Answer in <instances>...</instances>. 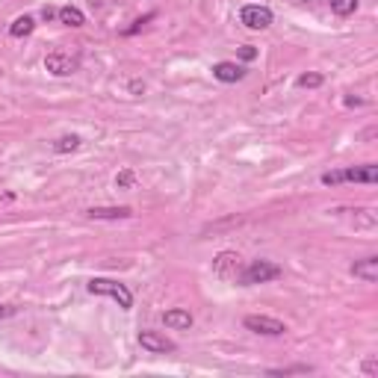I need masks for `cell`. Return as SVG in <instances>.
<instances>
[{"instance_id": "20", "label": "cell", "mask_w": 378, "mask_h": 378, "mask_svg": "<svg viewBox=\"0 0 378 378\" xmlns=\"http://www.w3.org/2000/svg\"><path fill=\"white\" fill-rule=\"evenodd\" d=\"M254 57H258V48H251V44H242V48H240V60L251 62Z\"/></svg>"}, {"instance_id": "8", "label": "cell", "mask_w": 378, "mask_h": 378, "mask_svg": "<svg viewBox=\"0 0 378 378\" xmlns=\"http://www.w3.org/2000/svg\"><path fill=\"white\" fill-rule=\"evenodd\" d=\"M139 346L151 352V354H165V352H174V340L163 337L160 331H139Z\"/></svg>"}, {"instance_id": "18", "label": "cell", "mask_w": 378, "mask_h": 378, "mask_svg": "<svg viewBox=\"0 0 378 378\" xmlns=\"http://www.w3.org/2000/svg\"><path fill=\"white\" fill-rule=\"evenodd\" d=\"M116 186H118V189H133V186H136V174H133L130 169L118 172V174H116Z\"/></svg>"}, {"instance_id": "22", "label": "cell", "mask_w": 378, "mask_h": 378, "mask_svg": "<svg viewBox=\"0 0 378 378\" xmlns=\"http://www.w3.org/2000/svg\"><path fill=\"white\" fill-rule=\"evenodd\" d=\"M57 12H60V9H53V6H44V9H42V21H53V18H57Z\"/></svg>"}, {"instance_id": "6", "label": "cell", "mask_w": 378, "mask_h": 378, "mask_svg": "<svg viewBox=\"0 0 378 378\" xmlns=\"http://www.w3.org/2000/svg\"><path fill=\"white\" fill-rule=\"evenodd\" d=\"M242 325L254 334H263V337H281L287 334V325L281 319H272V316H246L242 319Z\"/></svg>"}, {"instance_id": "23", "label": "cell", "mask_w": 378, "mask_h": 378, "mask_svg": "<svg viewBox=\"0 0 378 378\" xmlns=\"http://www.w3.org/2000/svg\"><path fill=\"white\" fill-rule=\"evenodd\" d=\"M363 372H366V375H372V372H375V358H370V361L363 363Z\"/></svg>"}, {"instance_id": "1", "label": "cell", "mask_w": 378, "mask_h": 378, "mask_svg": "<svg viewBox=\"0 0 378 378\" xmlns=\"http://www.w3.org/2000/svg\"><path fill=\"white\" fill-rule=\"evenodd\" d=\"M322 186H340V183H366L372 186L378 181V165L375 163H366V165H346V169H334V172H325L319 177Z\"/></svg>"}, {"instance_id": "15", "label": "cell", "mask_w": 378, "mask_h": 378, "mask_svg": "<svg viewBox=\"0 0 378 378\" xmlns=\"http://www.w3.org/2000/svg\"><path fill=\"white\" fill-rule=\"evenodd\" d=\"M51 148L57 151V154H69V151H77V148H80V136H77V133H69V136H60V139L53 142Z\"/></svg>"}, {"instance_id": "7", "label": "cell", "mask_w": 378, "mask_h": 378, "mask_svg": "<svg viewBox=\"0 0 378 378\" xmlns=\"http://www.w3.org/2000/svg\"><path fill=\"white\" fill-rule=\"evenodd\" d=\"M213 275L222 281H231V278L240 275V254L237 251H219L213 260Z\"/></svg>"}, {"instance_id": "25", "label": "cell", "mask_w": 378, "mask_h": 378, "mask_svg": "<svg viewBox=\"0 0 378 378\" xmlns=\"http://www.w3.org/2000/svg\"><path fill=\"white\" fill-rule=\"evenodd\" d=\"M130 92H136V95L145 92V83H130Z\"/></svg>"}, {"instance_id": "9", "label": "cell", "mask_w": 378, "mask_h": 378, "mask_svg": "<svg viewBox=\"0 0 378 378\" xmlns=\"http://www.w3.org/2000/svg\"><path fill=\"white\" fill-rule=\"evenodd\" d=\"M86 216L95 222H118V219H130L133 210L130 207H89Z\"/></svg>"}, {"instance_id": "17", "label": "cell", "mask_w": 378, "mask_h": 378, "mask_svg": "<svg viewBox=\"0 0 378 378\" xmlns=\"http://www.w3.org/2000/svg\"><path fill=\"white\" fill-rule=\"evenodd\" d=\"M322 83H325V77H322V74H302V77L296 80L298 89H319Z\"/></svg>"}, {"instance_id": "13", "label": "cell", "mask_w": 378, "mask_h": 378, "mask_svg": "<svg viewBox=\"0 0 378 378\" xmlns=\"http://www.w3.org/2000/svg\"><path fill=\"white\" fill-rule=\"evenodd\" d=\"M33 30H36V18H33V15H18L12 24H9V36H12V39H24V36H30Z\"/></svg>"}, {"instance_id": "16", "label": "cell", "mask_w": 378, "mask_h": 378, "mask_svg": "<svg viewBox=\"0 0 378 378\" xmlns=\"http://www.w3.org/2000/svg\"><path fill=\"white\" fill-rule=\"evenodd\" d=\"M328 3H331V12L340 18L354 15V9H358V0H328Z\"/></svg>"}, {"instance_id": "3", "label": "cell", "mask_w": 378, "mask_h": 378, "mask_svg": "<svg viewBox=\"0 0 378 378\" xmlns=\"http://www.w3.org/2000/svg\"><path fill=\"white\" fill-rule=\"evenodd\" d=\"M240 284L242 287H254V284H269L275 281V278H281V266L272 263V260H251L246 269H242L240 275Z\"/></svg>"}, {"instance_id": "2", "label": "cell", "mask_w": 378, "mask_h": 378, "mask_svg": "<svg viewBox=\"0 0 378 378\" xmlns=\"http://www.w3.org/2000/svg\"><path fill=\"white\" fill-rule=\"evenodd\" d=\"M86 290L92 296H109L113 302H118L121 310H130L133 307V293L127 290L125 284L113 281V278H92V281L86 284Z\"/></svg>"}, {"instance_id": "5", "label": "cell", "mask_w": 378, "mask_h": 378, "mask_svg": "<svg viewBox=\"0 0 378 378\" xmlns=\"http://www.w3.org/2000/svg\"><path fill=\"white\" fill-rule=\"evenodd\" d=\"M240 21L249 30H266V27L272 24V9L269 6H260V3H249V6L240 9Z\"/></svg>"}, {"instance_id": "4", "label": "cell", "mask_w": 378, "mask_h": 378, "mask_svg": "<svg viewBox=\"0 0 378 378\" xmlns=\"http://www.w3.org/2000/svg\"><path fill=\"white\" fill-rule=\"evenodd\" d=\"M44 69H48L53 77H69L80 69V57H71V53H62V51H53L44 57Z\"/></svg>"}, {"instance_id": "21", "label": "cell", "mask_w": 378, "mask_h": 378, "mask_svg": "<svg viewBox=\"0 0 378 378\" xmlns=\"http://www.w3.org/2000/svg\"><path fill=\"white\" fill-rule=\"evenodd\" d=\"M15 314H18L15 305H0V319H9V316H15Z\"/></svg>"}, {"instance_id": "10", "label": "cell", "mask_w": 378, "mask_h": 378, "mask_svg": "<svg viewBox=\"0 0 378 378\" xmlns=\"http://www.w3.org/2000/svg\"><path fill=\"white\" fill-rule=\"evenodd\" d=\"M352 275L361 278V281H366V284H375L378 281V258H375V254H370V258H363V260H354L352 263Z\"/></svg>"}, {"instance_id": "24", "label": "cell", "mask_w": 378, "mask_h": 378, "mask_svg": "<svg viewBox=\"0 0 378 378\" xmlns=\"http://www.w3.org/2000/svg\"><path fill=\"white\" fill-rule=\"evenodd\" d=\"M343 104H346V107H361L363 101H361V98H346V101H343Z\"/></svg>"}, {"instance_id": "11", "label": "cell", "mask_w": 378, "mask_h": 378, "mask_svg": "<svg viewBox=\"0 0 378 378\" xmlns=\"http://www.w3.org/2000/svg\"><path fill=\"white\" fill-rule=\"evenodd\" d=\"M163 322H165V328H174V331H189L192 328V314L183 307H172V310H165L163 314Z\"/></svg>"}, {"instance_id": "12", "label": "cell", "mask_w": 378, "mask_h": 378, "mask_svg": "<svg viewBox=\"0 0 378 378\" xmlns=\"http://www.w3.org/2000/svg\"><path fill=\"white\" fill-rule=\"evenodd\" d=\"M213 77L219 83H240L242 77H246V69L237 62H216L213 65Z\"/></svg>"}, {"instance_id": "14", "label": "cell", "mask_w": 378, "mask_h": 378, "mask_svg": "<svg viewBox=\"0 0 378 378\" xmlns=\"http://www.w3.org/2000/svg\"><path fill=\"white\" fill-rule=\"evenodd\" d=\"M57 21H60V24H65V27H83L86 24V15L77 6H62L60 12H57Z\"/></svg>"}, {"instance_id": "19", "label": "cell", "mask_w": 378, "mask_h": 378, "mask_svg": "<svg viewBox=\"0 0 378 378\" xmlns=\"http://www.w3.org/2000/svg\"><path fill=\"white\" fill-rule=\"evenodd\" d=\"M293 372H310V366H287V370H269V375H293Z\"/></svg>"}]
</instances>
